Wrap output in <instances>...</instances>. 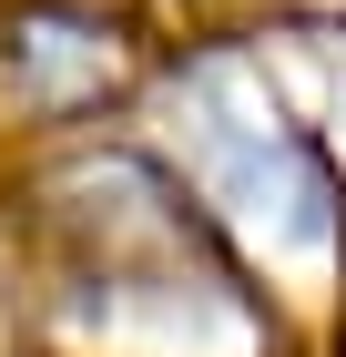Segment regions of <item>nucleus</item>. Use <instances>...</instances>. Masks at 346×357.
<instances>
[{
    "instance_id": "1",
    "label": "nucleus",
    "mask_w": 346,
    "mask_h": 357,
    "mask_svg": "<svg viewBox=\"0 0 346 357\" xmlns=\"http://www.w3.org/2000/svg\"><path fill=\"white\" fill-rule=\"evenodd\" d=\"M173 143H184L194 184L224 204V225L265 266H285V275H326L336 266V235H346L336 174L306 143V123H285V102L265 92L255 61H235V52L194 61L173 82Z\"/></svg>"
},
{
    "instance_id": "2",
    "label": "nucleus",
    "mask_w": 346,
    "mask_h": 357,
    "mask_svg": "<svg viewBox=\"0 0 346 357\" xmlns=\"http://www.w3.org/2000/svg\"><path fill=\"white\" fill-rule=\"evenodd\" d=\"M336 153H346V52H336Z\"/></svg>"
}]
</instances>
